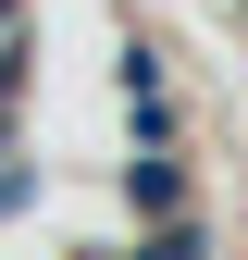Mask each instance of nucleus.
<instances>
[{
    "label": "nucleus",
    "instance_id": "f257e3e1",
    "mask_svg": "<svg viewBox=\"0 0 248 260\" xmlns=\"http://www.w3.org/2000/svg\"><path fill=\"white\" fill-rule=\"evenodd\" d=\"M174 199H186V161H174V149H137V161H124V211H137L149 236L174 223Z\"/></svg>",
    "mask_w": 248,
    "mask_h": 260
},
{
    "label": "nucleus",
    "instance_id": "f03ea898",
    "mask_svg": "<svg viewBox=\"0 0 248 260\" xmlns=\"http://www.w3.org/2000/svg\"><path fill=\"white\" fill-rule=\"evenodd\" d=\"M137 260H211V248H199V223H162V236H137Z\"/></svg>",
    "mask_w": 248,
    "mask_h": 260
},
{
    "label": "nucleus",
    "instance_id": "39448f33",
    "mask_svg": "<svg viewBox=\"0 0 248 260\" xmlns=\"http://www.w3.org/2000/svg\"><path fill=\"white\" fill-rule=\"evenodd\" d=\"M0 25H13V0H0Z\"/></svg>",
    "mask_w": 248,
    "mask_h": 260
},
{
    "label": "nucleus",
    "instance_id": "7ed1b4c3",
    "mask_svg": "<svg viewBox=\"0 0 248 260\" xmlns=\"http://www.w3.org/2000/svg\"><path fill=\"white\" fill-rule=\"evenodd\" d=\"M25 199H38V174H25V161H0V223H13Z\"/></svg>",
    "mask_w": 248,
    "mask_h": 260
},
{
    "label": "nucleus",
    "instance_id": "20e7f679",
    "mask_svg": "<svg viewBox=\"0 0 248 260\" xmlns=\"http://www.w3.org/2000/svg\"><path fill=\"white\" fill-rule=\"evenodd\" d=\"M13 87H25V50H13V38H0V100H13Z\"/></svg>",
    "mask_w": 248,
    "mask_h": 260
}]
</instances>
